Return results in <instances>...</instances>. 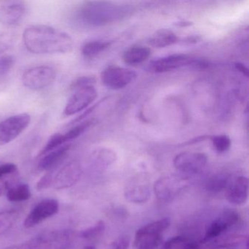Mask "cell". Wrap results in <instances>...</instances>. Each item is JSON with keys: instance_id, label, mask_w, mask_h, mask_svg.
<instances>
[{"instance_id": "11", "label": "cell", "mask_w": 249, "mask_h": 249, "mask_svg": "<svg viewBox=\"0 0 249 249\" xmlns=\"http://www.w3.org/2000/svg\"><path fill=\"white\" fill-rule=\"evenodd\" d=\"M59 211V203L55 199H46L37 204L24 221L26 228H31L50 218Z\"/></svg>"}, {"instance_id": "17", "label": "cell", "mask_w": 249, "mask_h": 249, "mask_svg": "<svg viewBox=\"0 0 249 249\" xmlns=\"http://www.w3.org/2000/svg\"><path fill=\"white\" fill-rule=\"evenodd\" d=\"M151 51L145 46H134L126 50L123 60L129 65H138L146 61L151 56Z\"/></svg>"}, {"instance_id": "2", "label": "cell", "mask_w": 249, "mask_h": 249, "mask_svg": "<svg viewBox=\"0 0 249 249\" xmlns=\"http://www.w3.org/2000/svg\"><path fill=\"white\" fill-rule=\"evenodd\" d=\"M73 240V231L55 230L36 236L27 246V249H70Z\"/></svg>"}, {"instance_id": "13", "label": "cell", "mask_w": 249, "mask_h": 249, "mask_svg": "<svg viewBox=\"0 0 249 249\" xmlns=\"http://www.w3.org/2000/svg\"><path fill=\"white\" fill-rule=\"evenodd\" d=\"M81 168L78 163H68L62 167L53 180L52 184L56 189H63L75 184L81 176Z\"/></svg>"}, {"instance_id": "29", "label": "cell", "mask_w": 249, "mask_h": 249, "mask_svg": "<svg viewBox=\"0 0 249 249\" xmlns=\"http://www.w3.org/2000/svg\"><path fill=\"white\" fill-rule=\"evenodd\" d=\"M14 58L12 56H0V78L8 75L14 65Z\"/></svg>"}, {"instance_id": "6", "label": "cell", "mask_w": 249, "mask_h": 249, "mask_svg": "<svg viewBox=\"0 0 249 249\" xmlns=\"http://www.w3.org/2000/svg\"><path fill=\"white\" fill-rule=\"evenodd\" d=\"M137 78L136 72L120 67H109L103 71L101 81L107 88L121 89L127 87Z\"/></svg>"}, {"instance_id": "34", "label": "cell", "mask_w": 249, "mask_h": 249, "mask_svg": "<svg viewBox=\"0 0 249 249\" xmlns=\"http://www.w3.org/2000/svg\"><path fill=\"white\" fill-rule=\"evenodd\" d=\"M234 65H235V68L237 71H240V72H242L246 77L249 76V69H248L246 65L242 63H236Z\"/></svg>"}, {"instance_id": "3", "label": "cell", "mask_w": 249, "mask_h": 249, "mask_svg": "<svg viewBox=\"0 0 249 249\" xmlns=\"http://www.w3.org/2000/svg\"><path fill=\"white\" fill-rule=\"evenodd\" d=\"M31 116L20 113L0 122V146L17 139L30 124Z\"/></svg>"}, {"instance_id": "4", "label": "cell", "mask_w": 249, "mask_h": 249, "mask_svg": "<svg viewBox=\"0 0 249 249\" xmlns=\"http://www.w3.org/2000/svg\"><path fill=\"white\" fill-rule=\"evenodd\" d=\"M56 72L51 67L42 65L30 68L24 72L22 82L29 89L38 91L44 89L54 82Z\"/></svg>"}, {"instance_id": "35", "label": "cell", "mask_w": 249, "mask_h": 249, "mask_svg": "<svg viewBox=\"0 0 249 249\" xmlns=\"http://www.w3.org/2000/svg\"><path fill=\"white\" fill-rule=\"evenodd\" d=\"M84 249H96L95 247L92 246H87V247L84 248Z\"/></svg>"}, {"instance_id": "30", "label": "cell", "mask_w": 249, "mask_h": 249, "mask_svg": "<svg viewBox=\"0 0 249 249\" xmlns=\"http://www.w3.org/2000/svg\"><path fill=\"white\" fill-rule=\"evenodd\" d=\"M96 82V78L93 76H82L77 78L75 81L72 82L71 85L72 89L76 90L78 89L83 88V87H89L93 86V84Z\"/></svg>"}, {"instance_id": "8", "label": "cell", "mask_w": 249, "mask_h": 249, "mask_svg": "<svg viewBox=\"0 0 249 249\" xmlns=\"http://www.w3.org/2000/svg\"><path fill=\"white\" fill-rule=\"evenodd\" d=\"M186 182L180 178L166 177L157 180L154 185V192L159 200H173L186 187Z\"/></svg>"}, {"instance_id": "1", "label": "cell", "mask_w": 249, "mask_h": 249, "mask_svg": "<svg viewBox=\"0 0 249 249\" xmlns=\"http://www.w3.org/2000/svg\"><path fill=\"white\" fill-rule=\"evenodd\" d=\"M23 42L29 52L36 54H57L72 52V37L65 32L50 26H30L23 33Z\"/></svg>"}, {"instance_id": "12", "label": "cell", "mask_w": 249, "mask_h": 249, "mask_svg": "<svg viewBox=\"0 0 249 249\" xmlns=\"http://www.w3.org/2000/svg\"><path fill=\"white\" fill-rule=\"evenodd\" d=\"M27 6L21 1L8 2L0 6V24L13 27L19 24L25 17Z\"/></svg>"}, {"instance_id": "28", "label": "cell", "mask_w": 249, "mask_h": 249, "mask_svg": "<svg viewBox=\"0 0 249 249\" xmlns=\"http://www.w3.org/2000/svg\"><path fill=\"white\" fill-rule=\"evenodd\" d=\"M208 189L212 192H219L225 189L229 184V178L227 176H218L213 177L208 182Z\"/></svg>"}, {"instance_id": "20", "label": "cell", "mask_w": 249, "mask_h": 249, "mask_svg": "<svg viewBox=\"0 0 249 249\" xmlns=\"http://www.w3.org/2000/svg\"><path fill=\"white\" fill-rule=\"evenodd\" d=\"M136 185L130 186L126 191V197L131 202H144L148 199L150 196L149 188L143 183H135Z\"/></svg>"}, {"instance_id": "36", "label": "cell", "mask_w": 249, "mask_h": 249, "mask_svg": "<svg viewBox=\"0 0 249 249\" xmlns=\"http://www.w3.org/2000/svg\"><path fill=\"white\" fill-rule=\"evenodd\" d=\"M1 195H2V189L0 187V196H1Z\"/></svg>"}, {"instance_id": "26", "label": "cell", "mask_w": 249, "mask_h": 249, "mask_svg": "<svg viewBox=\"0 0 249 249\" xmlns=\"http://www.w3.org/2000/svg\"><path fill=\"white\" fill-rule=\"evenodd\" d=\"M211 141L214 148L218 153H224L228 151L231 146V140L226 135H215L211 137Z\"/></svg>"}, {"instance_id": "24", "label": "cell", "mask_w": 249, "mask_h": 249, "mask_svg": "<svg viewBox=\"0 0 249 249\" xmlns=\"http://www.w3.org/2000/svg\"><path fill=\"white\" fill-rule=\"evenodd\" d=\"M18 218V213L15 210L0 213V235L11 228Z\"/></svg>"}, {"instance_id": "18", "label": "cell", "mask_w": 249, "mask_h": 249, "mask_svg": "<svg viewBox=\"0 0 249 249\" xmlns=\"http://www.w3.org/2000/svg\"><path fill=\"white\" fill-rule=\"evenodd\" d=\"M178 41V37L170 30H158L149 39V44L157 49H162L175 44Z\"/></svg>"}, {"instance_id": "14", "label": "cell", "mask_w": 249, "mask_h": 249, "mask_svg": "<svg viewBox=\"0 0 249 249\" xmlns=\"http://www.w3.org/2000/svg\"><path fill=\"white\" fill-rule=\"evenodd\" d=\"M249 179L240 176L230 183L227 188V199L230 203L235 205L244 204L249 195Z\"/></svg>"}, {"instance_id": "16", "label": "cell", "mask_w": 249, "mask_h": 249, "mask_svg": "<svg viewBox=\"0 0 249 249\" xmlns=\"http://www.w3.org/2000/svg\"><path fill=\"white\" fill-rule=\"evenodd\" d=\"M170 225V220L168 218H162L158 221L150 223L141 227L137 231L134 241L139 240L145 236L161 234Z\"/></svg>"}, {"instance_id": "15", "label": "cell", "mask_w": 249, "mask_h": 249, "mask_svg": "<svg viewBox=\"0 0 249 249\" xmlns=\"http://www.w3.org/2000/svg\"><path fill=\"white\" fill-rule=\"evenodd\" d=\"M70 148L71 144L67 143L44 154L39 163V167L45 170L53 168L66 156Z\"/></svg>"}, {"instance_id": "27", "label": "cell", "mask_w": 249, "mask_h": 249, "mask_svg": "<svg viewBox=\"0 0 249 249\" xmlns=\"http://www.w3.org/2000/svg\"><path fill=\"white\" fill-rule=\"evenodd\" d=\"M106 230V224L103 221H99L95 225L81 231V237L85 239H94L101 235Z\"/></svg>"}, {"instance_id": "5", "label": "cell", "mask_w": 249, "mask_h": 249, "mask_svg": "<svg viewBox=\"0 0 249 249\" xmlns=\"http://www.w3.org/2000/svg\"><path fill=\"white\" fill-rule=\"evenodd\" d=\"M97 97V91L93 86L78 89L68 100L64 109V116H73L83 111L88 107Z\"/></svg>"}, {"instance_id": "19", "label": "cell", "mask_w": 249, "mask_h": 249, "mask_svg": "<svg viewBox=\"0 0 249 249\" xmlns=\"http://www.w3.org/2000/svg\"><path fill=\"white\" fill-rule=\"evenodd\" d=\"M112 42L108 40H94L84 45L81 49L82 54L87 58H94L108 49Z\"/></svg>"}, {"instance_id": "31", "label": "cell", "mask_w": 249, "mask_h": 249, "mask_svg": "<svg viewBox=\"0 0 249 249\" xmlns=\"http://www.w3.org/2000/svg\"><path fill=\"white\" fill-rule=\"evenodd\" d=\"M129 244H130V239L128 236H121L114 241L112 242L108 249H128Z\"/></svg>"}, {"instance_id": "22", "label": "cell", "mask_w": 249, "mask_h": 249, "mask_svg": "<svg viewBox=\"0 0 249 249\" xmlns=\"http://www.w3.org/2000/svg\"><path fill=\"white\" fill-rule=\"evenodd\" d=\"M94 124V119L80 122L79 124L72 126L71 129L67 131L65 133H62L63 134L65 141H66L67 142H68L69 141H73V140L76 139L78 137L83 135L84 132H87V131L88 130L91 126H92V125Z\"/></svg>"}, {"instance_id": "25", "label": "cell", "mask_w": 249, "mask_h": 249, "mask_svg": "<svg viewBox=\"0 0 249 249\" xmlns=\"http://www.w3.org/2000/svg\"><path fill=\"white\" fill-rule=\"evenodd\" d=\"M161 234L145 236L134 241V247L137 249H157L162 241Z\"/></svg>"}, {"instance_id": "9", "label": "cell", "mask_w": 249, "mask_h": 249, "mask_svg": "<svg viewBox=\"0 0 249 249\" xmlns=\"http://www.w3.org/2000/svg\"><path fill=\"white\" fill-rule=\"evenodd\" d=\"M208 161L205 154L199 152H183L175 157L173 164L182 173H195L200 171Z\"/></svg>"}, {"instance_id": "10", "label": "cell", "mask_w": 249, "mask_h": 249, "mask_svg": "<svg viewBox=\"0 0 249 249\" xmlns=\"http://www.w3.org/2000/svg\"><path fill=\"white\" fill-rule=\"evenodd\" d=\"M239 221V215L233 210H226L216 219L214 220L208 227L202 243H207L235 225Z\"/></svg>"}, {"instance_id": "32", "label": "cell", "mask_w": 249, "mask_h": 249, "mask_svg": "<svg viewBox=\"0 0 249 249\" xmlns=\"http://www.w3.org/2000/svg\"><path fill=\"white\" fill-rule=\"evenodd\" d=\"M17 170V167L16 164L12 163L0 165V178L7 176V175L12 174Z\"/></svg>"}, {"instance_id": "21", "label": "cell", "mask_w": 249, "mask_h": 249, "mask_svg": "<svg viewBox=\"0 0 249 249\" xmlns=\"http://www.w3.org/2000/svg\"><path fill=\"white\" fill-rule=\"evenodd\" d=\"M164 249H199V245L183 236H176L167 240Z\"/></svg>"}, {"instance_id": "33", "label": "cell", "mask_w": 249, "mask_h": 249, "mask_svg": "<svg viewBox=\"0 0 249 249\" xmlns=\"http://www.w3.org/2000/svg\"><path fill=\"white\" fill-rule=\"evenodd\" d=\"M52 178L50 175L47 174L41 178L40 181L37 183V188L38 190L46 189L49 185L52 184Z\"/></svg>"}, {"instance_id": "23", "label": "cell", "mask_w": 249, "mask_h": 249, "mask_svg": "<svg viewBox=\"0 0 249 249\" xmlns=\"http://www.w3.org/2000/svg\"><path fill=\"white\" fill-rule=\"evenodd\" d=\"M31 196L28 185L21 184L10 189L7 194V197L11 202H21L27 200Z\"/></svg>"}, {"instance_id": "7", "label": "cell", "mask_w": 249, "mask_h": 249, "mask_svg": "<svg viewBox=\"0 0 249 249\" xmlns=\"http://www.w3.org/2000/svg\"><path fill=\"white\" fill-rule=\"evenodd\" d=\"M194 58L186 54H173L151 61L148 71L154 73L170 72L185 66H192Z\"/></svg>"}]
</instances>
